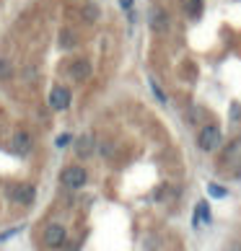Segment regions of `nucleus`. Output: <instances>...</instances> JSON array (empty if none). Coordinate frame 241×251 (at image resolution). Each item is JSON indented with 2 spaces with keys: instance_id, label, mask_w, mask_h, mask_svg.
I'll return each instance as SVG.
<instances>
[{
  "instance_id": "obj_4",
  "label": "nucleus",
  "mask_w": 241,
  "mask_h": 251,
  "mask_svg": "<svg viewBox=\"0 0 241 251\" xmlns=\"http://www.w3.org/2000/svg\"><path fill=\"white\" fill-rule=\"evenodd\" d=\"M65 238H68V233H65V228L60 223H52V226H47V230H44V244L50 249H60L65 244Z\"/></svg>"
},
{
  "instance_id": "obj_12",
  "label": "nucleus",
  "mask_w": 241,
  "mask_h": 251,
  "mask_svg": "<svg viewBox=\"0 0 241 251\" xmlns=\"http://www.w3.org/2000/svg\"><path fill=\"white\" fill-rule=\"evenodd\" d=\"M184 8H187V16L197 18L202 13V0H184Z\"/></svg>"
},
{
  "instance_id": "obj_18",
  "label": "nucleus",
  "mask_w": 241,
  "mask_h": 251,
  "mask_svg": "<svg viewBox=\"0 0 241 251\" xmlns=\"http://www.w3.org/2000/svg\"><path fill=\"white\" fill-rule=\"evenodd\" d=\"M119 5H122L125 11H130V8H133V0H119Z\"/></svg>"
},
{
  "instance_id": "obj_3",
  "label": "nucleus",
  "mask_w": 241,
  "mask_h": 251,
  "mask_svg": "<svg viewBox=\"0 0 241 251\" xmlns=\"http://www.w3.org/2000/svg\"><path fill=\"white\" fill-rule=\"evenodd\" d=\"M8 197H11L16 204H31L36 192H34L31 184H11V187H8Z\"/></svg>"
},
{
  "instance_id": "obj_15",
  "label": "nucleus",
  "mask_w": 241,
  "mask_h": 251,
  "mask_svg": "<svg viewBox=\"0 0 241 251\" xmlns=\"http://www.w3.org/2000/svg\"><path fill=\"white\" fill-rule=\"evenodd\" d=\"M151 88H153V94H156V99H159L161 104H166V94H163V91H161V86H159V83H156V80H151Z\"/></svg>"
},
{
  "instance_id": "obj_10",
  "label": "nucleus",
  "mask_w": 241,
  "mask_h": 251,
  "mask_svg": "<svg viewBox=\"0 0 241 251\" xmlns=\"http://www.w3.org/2000/svg\"><path fill=\"white\" fill-rule=\"evenodd\" d=\"M76 153L80 158H88L91 153H94V140H91V135H83L80 140L76 143Z\"/></svg>"
},
{
  "instance_id": "obj_17",
  "label": "nucleus",
  "mask_w": 241,
  "mask_h": 251,
  "mask_svg": "<svg viewBox=\"0 0 241 251\" xmlns=\"http://www.w3.org/2000/svg\"><path fill=\"white\" fill-rule=\"evenodd\" d=\"M68 143H70V135H60V137H57V148H65Z\"/></svg>"
},
{
  "instance_id": "obj_14",
  "label": "nucleus",
  "mask_w": 241,
  "mask_h": 251,
  "mask_svg": "<svg viewBox=\"0 0 241 251\" xmlns=\"http://www.w3.org/2000/svg\"><path fill=\"white\" fill-rule=\"evenodd\" d=\"M208 194L210 197H215V200H223V197H228V192L220 187V184H208Z\"/></svg>"
},
{
  "instance_id": "obj_6",
  "label": "nucleus",
  "mask_w": 241,
  "mask_h": 251,
  "mask_svg": "<svg viewBox=\"0 0 241 251\" xmlns=\"http://www.w3.org/2000/svg\"><path fill=\"white\" fill-rule=\"evenodd\" d=\"M151 29L156 34L169 31V13H166L163 8H153V13H151Z\"/></svg>"
},
{
  "instance_id": "obj_7",
  "label": "nucleus",
  "mask_w": 241,
  "mask_h": 251,
  "mask_svg": "<svg viewBox=\"0 0 241 251\" xmlns=\"http://www.w3.org/2000/svg\"><path fill=\"white\" fill-rule=\"evenodd\" d=\"M31 148H34V143H31L29 132H16V135H13V151H16V153L29 155V153H31Z\"/></svg>"
},
{
  "instance_id": "obj_8",
  "label": "nucleus",
  "mask_w": 241,
  "mask_h": 251,
  "mask_svg": "<svg viewBox=\"0 0 241 251\" xmlns=\"http://www.w3.org/2000/svg\"><path fill=\"white\" fill-rule=\"evenodd\" d=\"M210 220H213V215H210L208 202H205V200L197 202V207H194V218H192V226H194V228H200V223H205V226H210Z\"/></svg>"
},
{
  "instance_id": "obj_11",
  "label": "nucleus",
  "mask_w": 241,
  "mask_h": 251,
  "mask_svg": "<svg viewBox=\"0 0 241 251\" xmlns=\"http://www.w3.org/2000/svg\"><path fill=\"white\" fill-rule=\"evenodd\" d=\"M70 73H73V78H76V80H83V78L91 75V65L86 60H78V62H73Z\"/></svg>"
},
{
  "instance_id": "obj_2",
  "label": "nucleus",
  "mask_w": 241,
  "mask_h": 251,
  "mask_svg": "<svg viewBox=\"0 0 241 251\" xmlns=\"http://www.w3.org/2000/svg\"><path fill=\"white\" fill-rule=\"evenodd\" d=\"M197 145H200V151H215V148L220 145V129L215 125H205L200 129V137H197Z\"/></svg>"
},
{
  "instance_id": "obj_1",
  "label": "nucleus",
  "mask_w": 241,
  "mask_h": 251,
  "mask_svg": "<svg viewBox=\"0 0 241 251\" xmlns=\"http://www.w3.org/2000/svg\"><path fill=\"white\" fill-rule=\"evenodd\" d=\"M60 181H62V187H68V189H83V184L88 181V174H86V169H80V166H68V169L60 174Z\"/></svg>"
},
{
  "instance_id": "obj_13",
  "label": "nucleus",
  "mask_w": 241,
  "mask_h": 251,
  "mask_svg": "<svg viewBox=\"0 0 241 251\" xmlns=\"http://www.w3.org/2000/svg\"><path fill=\"white\" fill-rule=\"evenodd\" d=\"M60 47H65V50H70V47H76V34L73 31H60Z\"/></svg>"
},
{
  "instance_id": "obj_5",
  "label": "nucleus",
  "mask_w": 241,
  "mask_h": 251,
  "mask_svg": "<svg viewBox=\"0 0 241 251\" xmlns=\"http://www.w3.org/2000/svg\"><path fill=\"white\" fill-rule=\"evenodd\" d=\"M50 106H52L54 111L68 109V106H70V91L65 88V86H54L52 94H50Z\"/></svg>"
},
{
  "instance_id": "obj_9",
  "label": "nucleus",
  "mask_w": 241,
  "mask_h": 251,
  "mask_svg": "<svg viewBox=\"0 0 241 251\" xmlns=\"http://www.w3.org/2000/svg\"><path fill=\"white\" fill-rule=\"evenodd\" d=\"M80 18H83V24H96L99 21V8L94 3H83L80 5Z\"/></svg>"
},
{
  "instance_id": "obj_16",
  "label": "nucleus",
  "mask_w": 241,
  "mask_h": 251,
  "mask_svg": "<svg viewBox=\"0 0 241 251\" xmlns=\"http://www.w3.org/2000/svg\"><path fill=\"white\" fill-rule=\"evenodd\" d=\"M8 75H11V65L5 60H0V78H8Z\"/></svg>"
}]
</instances>
